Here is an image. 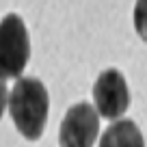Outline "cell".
<instances>
[{"label": "cell", "mask_w": 147, "mask_h": 147, "mask_svg": "<svg viewBox=\"0 0 147 147\" xmlns=\"http://www.w3.org/2000/svg\"><path fill=\"white\" fill-rule=\"evenodd\" d=\"M7 108L11 113L18 132L26 141H39L46 130L50 97L39 78H22L15 80L13 89L9 91Z\"/></svg>", "instance_id": "obj_1"}, {"label": "cell", "mask_w": 147, "mask_h": 147, "mask_svg": "<svg viewBox=\"0 0 147 147\" xmlns=\"http://www.w3.org/2000/svg\"><path fill=\"white\" fill-rule=\"evenodd\" d=\"M30 59V39L24 20L18 13H7L0 20V76L20 78Z\"/></svg>", "instance_id": "obj_2"}, {"label": "cell", "mask_w": 147, "mask_h": 147, "mask_svg": "<svg viewBox=\"0 0 147 147\" xmlns=\"http://www.w3.org/2000/svg\"><path fill=\"white\" fill-rule=\"evenodd\" d=\"M93 102L97 115L104 119L117 121L130 108V89L123 74L115 67H108L97 76L93 84Z\"/></svg>", "instance_id": "obj_3"}, {"label": "cell", "mask_w": 147, "mask_h": 147, "mask_svg": "<svg viewBox=\"0 0 147 147\" xmlns=\"http://www.w3.org/2000/svg\"><path fill=\"white\" fill-rule=\"evenodd\" d=\"M100 134V115L95 106L80 102L65 113L59 130L61 147H93Z\"/></svg>", "instance_id": "obj_4"}, {"label": "cell", "mask_w": 147, "mask_h": 147, "mask_svg": "<svg viewBox=\"0 0 147 147\" xmlns=\"http://www.w3.org/2000/svg\"><path fill=\"white\" fill-rule=\"evenodd\" d=\"M100 147H145L138 125L130 119H117L104 134Z\"/></svg>", "instance_id": "obj_5"}, {"label": "cell", "mask_w": 147, "mask_h": 147, "mask_svg": "<svg viewBox=\"0 0 147 147\" xmlns=\"http://www.w3.org/2000/svg\"><path fill=\"white\" fill-rule=\"evenodd\" d=\"M132 22H134V30H136V35L147 43V0H136Z\"/></svg>", "instance_id": "obj_6"}, {"label": "cell", "mask_w": 147, "mask_h": 147, "mask_svg": "<svg viewBox=\"0 0 147 147\" xmlns=\"http://www.w3.org/2000/svg\"><path fill=\"white\" fill-rule=\"evenodd\" d=\"M7 102H9V89H7L5 78L0 76V121H2V115L7 110Z\"/></svg>", "instance_id": "obj_7"}]
</instances>
